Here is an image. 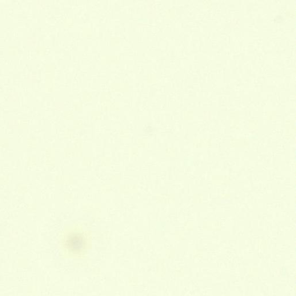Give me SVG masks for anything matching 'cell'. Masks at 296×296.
Segmentation results:
<instances>
[{"instance_id":"6da1fadb","label":"cell","mask_w":296,"mask_h":296,"mask_svg":"<svg viewBox=\"0 0 296 296\" xmlns=\"http://www.w3.org/2000/svg\"><path fill=\"white\" fill-rule=\"evenodd\" d=\"M68 244H69V246L71 250L78 251L82 249L83 241L81 237L75 235L69 239V241H68Z\"/></svg>"}]
</instances>
